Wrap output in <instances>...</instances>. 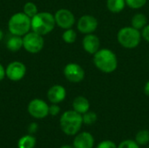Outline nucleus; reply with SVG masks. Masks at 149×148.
Here are the masks:
<instances>
[{"mask_svg":"<svg viewBox=\"0 0 149 148\" xmlns=\"http://www.w3.org/2000/svg\"><path fill=\"white\" fill-rule=\"evenodd\" d=\"M93 63L95 66L104 73H112L118 67V59L116 54L110 49H100L93 55Z\"/></svg>","mask_w":149,"mask_h":148,"instance_id":"obj_1","label":"nucleus"},{"mask_svg":"<svg viewBox=\"0 0 149 148\" xmlns=\"http://www.w3.org/2000/svg\"><path fill=\"white\" fill-rule=\"evenodd\" d=\"M59 124L64 133L66 135H75L79 132L82 125L84 124L82 114L74 110L66 111L61 115Z\"/></svg>","mask_w":149,"mask_h":148,"instance_id":"obj_2","label":"nucleus"},{"mask_svg":"<svg viewBox=\"0 0 149 148\" xmlns=\"http://www.w3.org/2000/svg\"><path fill=\"white\" fill-rule=\"evenodd\" d=\"M56 24L54 15L50 12L43 11L38 12L31 17V29L32 31L45 36L54 29Z\"/></svg>","mask_w":149,"mask_h":148,"instance_id":"obj_3","label":"nucleus"},{"mask_svg":"<svg viewBox=\"0 0 149 148\" xmlns=\"http://www.w3.org/2000/svg\"><path fill=\"white\" fill-rule=\"evenodd\" d=\"M8 29L11 35L24 36L31 29V18L24 12H17L10 17Z\"/></svg>","mask_w":149,"mask_h":148,"instance_id":"obj_4","label":"nucleus"},{"mask_svg":"<svg viewBox=\"0 0 149 148\" xmlns=\"http://www.w3.org/2000/svg\"><path fill=\"white\" fill-rule=\"evenodd\" d=\"M141 31L133 26H125L121 28L117 34V40L119 44L127 49H134L137 47L141 40Z\"/></svg>","mask_w":149,"mask_h":148,"instance_id":"obj_5","label":"nucleus"},{"mask_svg":"<svg viewBox=\"0 0 149 148\" xmlns=\"http://www.w3.org/2000/svg\"><path fill=\"white\" fill-rule=\"evenodd\" d=\"M45 44L43 36L34 31L28 32L23 37V47L30 53H38L42 51Z\"/></svg>","mask_w":149,"mask_h":148,"instance_id":"obj_6","label":"nucleus"},{"mask_svg":"<svg viewBox=\"0 0 149 148\" xmlns=\"http://www.w3.org/2000/svg\"><path fill=\"white\" fill-rule=\"evenodd\" d=\"M28 113L35 119H44L49 114V106L42 99H34L28 105Z\"/></svg>","mask_w":149,"mask_h":148,"instance_id":"obj_7","label":"nucleus"},{"mask_svg":"<svg viewBox=\"0 0 149 148\" xmlns=\"http://www.w3.org/2000/svg\"><path fill=\"white\" fill-rule=\"evenodd\" d=\"M65 79L72 83H79L85 79L84 69L76 63H69L64 68Z\"/></svg>","mask_w":149,"mask_h":148,"instance_id":"obj_8","label":"nucleus"},{"mask_svg":"<svg viewBox=\"0 0 149 148\" xmlns=\"http://www.w3.org/2000/svg\"><path fill=\"white\" fill-rule=\"evenodd\" d=\"M54 17L56 24L64 30L72 28L75 24V17L73 13L67 9H60L57 10Z\"/></svg>","mask_w":149,"mask_h":148,"instance_id":"obj_9","label":"nucleus"},{"mask_svg":"<svg viewBox=\"0 0 149 148\" xmlns=\"http://www.w3.org/2000/svg\"><path fill=\"white\" fill-rule=\"evenodd\" d=\"M99 23L95 17L92 15H83L77 22V29L83 34L93 33L98 28Z\"/></svg>","mask_w":149,"mask_h":148,"instance_id":"obj_10","label":"nucleus"},{"mask_svg":"<svg viewBox=\"0 0 149 148\" xmlns=\"http://www.w3.org/2000/svg\"><path fill=\"white\" fill-rule=\"evenodd\" d=\"M6 77L11 81H19L21 80L26 73V66L24 64L19 61L10 62L6 69Z\"/></svg>","mask_w":149,"mask_h":148,"instance_id":"obj_11","label":"nucleus"},{"mask_svg":"<svg viewBox=\"0 0 149 148\" xmlns=\"http://www.w3.org/2000/svg\"><path fill=\"white\" fill-rule=\"evenodd\" d=\"M82 45L85 51L94 55L100 49V40L96 35L93 33L86 34L82 40Z\"/></svg>","mask_w":149,"mask_h":148,"instance_id":"obj_12","label":"nucleus"},{"mask_svg":"<svg viewBox=\"0 0 149 148\" xmlns=\"http://www.w3.org/2000/svg\"><path fill=\"white\" fill-rule=\"evenodd\" d=\"M73 148H93L94 138L88 132H82L76 135L73 140Z\"/></svg>","mask_w":149,"mask_h":148,"instance_id":"obj_13","label":"nucleus"},{"mask_svg":"<svg viewBox=\"0 0 149 148\" xmlns=\"http://www.w3.org/2000/svg\"><path fill=\"white\" fill-rule=\"evenodd\" d=\"M66 97V90L60 85L52 86L47 92V98L52 104H58L62 102Z\"/></svg>","mask_w":149,"mask_h":148,"instance_id":"obj_14","label":"nucleus"},{"mask_svg":"<svg viewBox=\"0 0 149 148\" xmlns=\"http://www.w3.org/2000/svg\"><path fill=\"white\" fill-rule=\"evenodd\" d=\"M72 108L80 114H84L90 109L89 100L84 96H78L72 101Z\"/></svg>","mask_w":149,"mask_h":148,"instance_id":"obj_15","label":"nucleus"},{"mask_svg":"<svg viewBox=\"0 0 149 148\" xmlns=\"http://www.w3.org/2000/svg\"><path fill=\"white\" fill-rule=\"evenodd\" d=\"M6 47L10 51H18L23 47V38L20 36L12 35L6 43Z\"/></svg>","mask_w":149,"mask_h":148,"instance_id":"obj_16","label":"nucleus"},{"mask_svg":"<svg viewBox=\"0 0 149 148\" xmlns=\"http://www.w3.org/2000/svg\"><path fill=\"white\" fill-rule=\"evenodd\" d=\"M131 24H132L131 26H133L134 28L141 31L148 24V18L145 14L137 13V14L134 15V17H132Z\"/></svg>","mask_w":149,"mask_h":148,"instance_id":"obj_17","label":"nucleus"},{"mask_svg":"<svg viewBox=\"0 0 149 148\" xmlns=\"http://www.w3.org/2000/svg\"><path fill=\"white\" fill-rule=\"evenodd\" d=\"M127 5L125 0H107V7L113 13H120Z\"/></svg>","mask_w":149,"mask_h":148,"instance_id":"obj_18","label":"nucleus"},{"mask_svg":"<svg viewBox=\"0 0 149 148\" xmlns=\"http://www.w3.org/2000/svg\"><path fill=\"white\" fill-rule=\"evenodd\" d=\"M36 145V139L31 135L23 136L17 143L18 148H34Z\"/></svg>","mask_w":149,"mask_h":148,"instance_id":"obj_19","label":"nucleus"},{"mask_svg":"<svg viewBox=\"0 0 149 148\" xmlns=\"http://www.w3.org/2000/svg\"><path fill=\"white\" fill-rule=\"evenodd\" d=\"M135 141L140 146H146L149 142V131L147 129L141 130L137 133Z\"/></svg>","mask_w":149,"mask_h":148,"instance_id":"obj_20","label":"nucleus"},{"mask_svg":"<svg viewBox=\"0 0 149 148\" xmlns=\"http://www.w3.org/2000/svg\"><path fill=\"white\" fill-rule=\"evenodd\" d=\"M62 38L66 44H73L77 39V33L72 28L66 29L62 34Z\"/></svg>","mask_w":149,"mask_h":148,"instance_id":"obj_21","label":"nucleus"},{"mask_svg":"<svg viewBox=\"0 0 149 148\" xmlns=\"http://www.w3.org/2000/svg\"><path fill=\"white\" fill-rule=\"evenodd\" d=\"M24 13L31 18L38 13V7L32 2H27L24 5Z\"/></svg>","mask_w":149,"mask_h":148,"instance_id":"obj_22","label":"nucleus"},{"mask_svg":"<svg viewBox=\"0 0 149 148\" xmlns=\"http://www.w3.org/2000/svg\"><path fill=\"white\" fill-rule=\"evenodd\" d=\"M82 118H83V123L87 125V126H91L93 125L98 119L97 114L94 112H86V113L82 114Z\"/></svg>","mask_w":149,"mask_h":148,"instance_id":"obj_23","label":"nucleus"},{"mask_svg":"<svg viewBox=\"0 0 149 148\" xmlns=\"http://www.w3.org/2000/svg\"><path fill=\"white\" fill-rule=\"evenodd\" d=\"M127 5H128V7H130L131 9H134V10H138L142 8L146 3L148 0H125Z\"/></svg>","mask_w":149,"mask_h":148,"instance_id":"obj_24","label":"nucleus"},{"mask_svg":"<svg viewBox=\"0 0 149 148\" xmlns=\"http://www.w3.org/2000/svg\"><path fill=\"white\" fill-rule=\"evenodd\" d=\"M117 148H140V145L133 140H123L117 146Z\"/></svg>","mask_w":149,"mask_h":148,"instance_id":"obj_25","label":"nucleus"},{"mask_svg":"<svg viewBox=\"0 0 149 148\" xmlns=\"http://www.w3.org/2000/svg\"><path fill=\"white\" fill-rule=\"evenodd\" d=\"M96 148H117V146L112 140H103L98 144Z\"/></svg>","mask_w":149,"mask_h":148,"instance_id":"obj_26","label":"nucleus"},{"mask_svg":"<svg viewBox=\"0 0 149 148\" xmlns=\"http://www.w3.org/2000/svg\"><path fill=\"white\" fill-rule=\"evenodd\" d=\"M60 113V107L58 106V104H52L49 106V114L52 116H57Z\"/></svg>","mask_w":149,"mask_h":148,"instance_id":"obj_27","label":"nucleus"},{"mask_svg":"<svg viewBox=\"0 0 149 148\" xmlns=\"http://www.w3.org/2000/svg\"><path fill=\"white\" fill-rule=\"evenodd\" d=\"M141 37L149 43V24H147L142 30H141Z\"/></svg>","mask_w":149,"mask_h":148,"instance_id":"obj_28","label":"nucleus"},{"mask_svg":"<svg viewBox=\"0 0 149 148\" xmlns=\"http://www.w3.org/2000/svg\"><path fill=\"white\" fill-rule=\"evenodd\" d=\"M38 128V126L37 123H31V124L29 126L28 130H29V133H34L37 132Z\"/></svg>","mask_w":149,"mask_h":148,"instance_id":"obj_29","label":"nucleus"},{"mask_svg":"<svg viewBox=\"0 0 149 148\" xmlns=\"http://www.w3.org/2000/svg\"><path fill=\"white\" fill-rule=\"evenodd\" d=\"M6 76V72H5V69L4 67L0 64V81H2Z\"/></svg>","mask_w":149,"mask_h":148,"instance_id":"obj_30","label":"nucleus"},{"mask_svg":"<svg viewBox=\"0 0 149 148\" xmlns=\"http://www.w3.org/2000/svg\"><path fill=\"white\" fill-rule=\"evenodd\" d=\"M144 92L147 96L149 97V80L145 84V86H144Z\"/></svg>","mask_w":149,"mask_h":148,"instance_id":"obj_31","label":"nucleus"},{"mask_svg":"<svg viewBox=\"0 0 149 148\" xmlns=\"http://www.w3.org/2000/svg\"><path fill=\"white\" fill-rule=\"evenodd\" d=\"M3 31L0 29V41L3 39Z\"/></svg>","mask_w":149,"mask_h":148,"instance_id":"obj_32","label":"nucleus"},{"mask_svg":"<svg viewBox=\"0 0 149 148\" xmlns=\"http://www.w3.org/2000/svg\"><path fill=\"white\" fill-rule=\"evenodd\" d=\"M60 148H73V147H71V146H68V145H65V146H62Z\"/></svg>","mask_w":149,"mask_h":148,"instance_id":"obj_33","label":"nucleus"},{"mask_svg":"<svg viewBox=\"0 0 149 148\" xmlns=\"http://www.w3.org/2000/svg\"><path fill=\"white\" fill-rule=\"evenodd\" d=\"M148 148H149V147H148Z\"/></svg>","mask_w":149,"mask_h":148,"instance_id":"obj_34","label":"nucleus"}]
</instances>
